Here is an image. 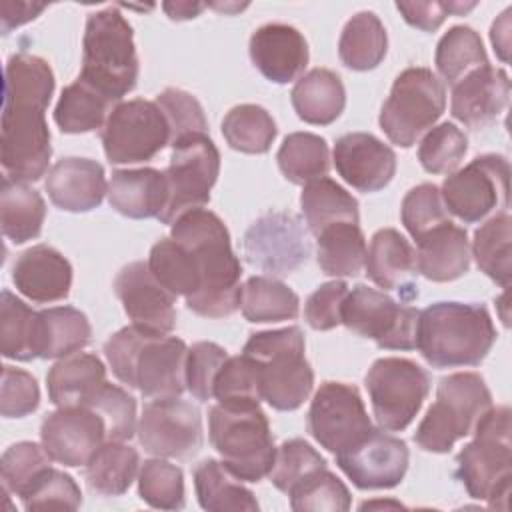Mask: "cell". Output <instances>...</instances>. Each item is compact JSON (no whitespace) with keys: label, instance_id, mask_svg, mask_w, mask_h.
<instances>
[{"label":"cell","instance_id":"1","mask_svg":"<svg viewBox=\"0 0 512 512\" xmlns=\"http://www.w3.org/2000/svg\"><path fill=\"white\" fill-rule=\"evenodd\" d=\"M170 236L190 252L198 274V292L186 306L206 318L234 314L240 308L242 266L226 224L214 212L194 208L172 222Z\"/></svg>","mask_w":512,"mask_h":512},{"label":"cell","instance_id":"2","mask_svg":"<svg viewBox=\"0 0 512 512\" xmlns=\"http://www.w3.org/2000/svg\"><path fill=\"white\" fill-rule=\"evenodd\" d=\"M104 356L114 376L148 400L186 390L188 346L176 336H152L130 324L106 340Z\"/></svg>","mask_w":512,"mask_h":512},{"label":"cell","instance_id":"3","mask_svg":"<svg viewBox=\"0 0 512 512\" xmlns=\"http://www.w3.org/2000/svg\"><path fill=\"white\" fill-rule=\"evenodd\" d=\"M496 342L482 304L434 302L418 314L416 348L432 368L478 366Z\"/></svg>","mask_w":512,"mask_h":512},{"label":"cell","instance_id":"4","mask_svg":"<svg viewBox=\"0 0 512 512\" xmlns=\"http://www.w3.org/2000/svg\"><path fill=\"white\" fill-rule=\"evenodd\" d=\"M472 434V442L456 458V476L472 498L486 500L490 508H508L512 488L510 408L490 406Z\"/></svg>","mask_w":512,"mask_h":512},{"label":"cell","instance_id":"5","mask_svg":"<svg viewBox=\"0 0 512 512\" xmlns=\"http://www.w3.org/2000/svg\"><path fill=\"white\" fill-rule=\"evenodd\" d=\"M138 72L132 26L122 12L116 6L92 12L84 28L78 76L120 104L134 90Z\"/></svg>","mask_w":512,"mask_h":512},{"label":"cell","instance_id":"6","mask_svg":"<svg viewBox=\"0 0 512 512\" xmlns=\"http://www.w3.org/2000/svg\"><path fill=\"white\" fill-rule=\"evenodd\" d=\"M208 436L236 478L258 482L270 474L276 446L260 402L214 404L208 410Z\"/></svg>","mask_w":512,"mask_h":512},{"label":"cell","instance_id":"7","mask_svg":"<svg viewBox=\"0 0 512 512\" xmlns=\"http://www.w3.org/2000/svg\"><path fill=\"white\" fill-rule=\"evenodd\" d=\"M242 354L256 362L262 400L274 410H296L310 396L314 372L304 356V334L298 326L250 334Z\"/></svg>","mask_w":512,"mask_h":512},{"label":"cell","instance_id":"8","mask_svg":"<svg viewBox=\"0 0 512 512\" xmlns=\"http://www.w3.org/2000/svg\"><path fill=\"white\" fill-rule=\"evenodd\" d=\"M492 406V394L476 372L448 374L438 382L436 400L420 420L414 442L434 454H446L456 440L472 434L476 422Z\"/></svg>","mask_w":512,"mask_h":512},{"label":"cell","instance_id":"9","mask_svg":"<svg viewBox=\"0 0 512 512\" xmlns=\"http://www.w3.org/2000/svg\"><path fill=\"white\" fill-rule=\"evenodd\" d=\"M446 90L442 80L424 66L402 70L380 110V128L396 146L410 148L442 116Z\"/></svg>","mask_w":512,"mask_h":512},{"label":"cell","instance_id":"10","mask_svg":"<svg viewBox=\"0 0 512 512\" xmlns=\"http://www.w3.org/2000/svg\"><path fill=\"white\" fill-rule=\"evenodd\" d=\"M372 412L386 432H400L412 424L428 392V372L408 358H378L364 378Z\"/></svg>","mask_w":512,"mask_h":512},{"label":"cell","instance_id":"11","mask_svg":"<svg viewBox=\"0 0 512 512\" xmlns=\"http://www.w3.org/2000/svg\"><path fill=\"white\" fill-rule=\"evenodd\" d=\"M510 192V164L502 154H482L442 182L440 194L450 214L464 224L506 212Z\"/></svg>","mask_w":512,"mask_h":512},{"label":"cell","instance_id":"12","mask_svg":"<svg viewBox=\"0 0 512 512\" xmlns=\"http://www.w3.org/2000/svg\"><path fill=\"white\" fill-rule=\"evenodd\" d=\"M46 108L38 102H4L0 162L6 178L36 182L48 172L52 146Z\"/></svg>","mask_w":512,"mask_h":512},{"label":"cell","instance_id":"13","mask_svg":"<svg viewBox=\"0 0 512 512\" xmlns=\"http://www.w3.org/2000/svg\"><path fill=\"white\" fill-rule=\"evenodd\" d=\"M418 310L396 302L388 294L358 284L348 290L342 304V324L362 338H370L384 350L416 348Z\"/></svg>","mask_w":512,"mask_h":512},{"label":"cell","instance_id":"14","mask_svg":"<svg viewBox=\"0 0 512 512\" xmlns=\"http://www.w3.org/2000/svg\"><path fill=\"white\" fill-rule=\"evenodd\" d=\"M100 138L110 164H138L152 160L170 144V128L156 102L134 98L110 112Z\"/></svg>","mask_w":512,"mask_h":512},{"label":"cell","instance_id":"15","mask_svg":"<svg viewBox=\"0 0 512 512\" xmlns=\"http://www.w3.org/2000/svg\"><path fill=\"white\" fill-rule=\"evenodd\" d=\"M220 152L210 136H198L172 148L170 164L164 170L168 202L158 220L172 224L188 210L210 202V190L218 180Z\"/></svg>","mask_w":512,"mask_h":512},{"label":"cell","instance_id":"16","mask_svg":"<svg viewBox=\"0 0 512 512\" xmlns=\"http://www.w3.org/2000/svg\"><path fill=\"white\" fill-rule=\"evenodd\" d=\"M372 420L356 386L324 382L316 390L308 410V432L334 456L358 444L370 430Z\"/></svg>","mask_w":512,"mask_h":512},{"label":"cell","instance_id":"17","mask_svg":"<svg viewBox=\"0 0 512 512\" xmlns=\"http://www.w3.org/2000/svg\"><path fill=\"white\" fill-rule=\"evenodd\" d=\"M136 434L140 446L158 458H192L204 442L200 410L180 396L146 402Z\"/></svg>","mask_w":512,"mask_h":512},{"label":"cell","instance_id":"18","mask_svg":"<svg viewBox=\"0 0 512 512\" xmlns=\"http://www.w3.org/2000/svg\"><path fill=\"white\" fill-rule=\"evenodd\" d=\"M242 248L248 264L276 276L290 274L302 266L312 252L302 222L286 212L260 216L246 230Z\"/></svg>","mask_w":512,"mask_h":512},{"label":"cell","instance_id":"19","mask_svg":"<svg viewBox=\"0 0 512 512\" xmlns=\"http://www.w3.org/2000/svg\"><path fill=\"white\" fill-rule=\"evenodd\" d=\"M40 440L54 462L76 468L108 440V428L92 406H60L42 420Z\"/></svg>","mask_w":512,"mask_h":512},{"label":"cell","instance_id":"20","mask_svg":"<svg viewBox=\"0 0 512 512\" xmlns=\"http://www.w3.org/2000/svg\"><path fill=\"white\" fill-rule=\"evenodd\" d=\"M410 452L404 440L372 428L358 444L336 454L338 468L360 490H386L402 482Z\"/></svg>","mask_w":512,"mask_h":512},{"label":"cell","instance_id":"21","mask_svg":"<svg viewBox=\"0 0 512 512\" xmlns=\"http://www.w3.org/2000/svg\"><path fill=\"white\" fill-rule=\"evenodd\" d=\"M114 292L132 326L152 336H168L174 330L176 296L152 276L148 262L126 264L114 280Z\"/></svg>","mask_w":512,"mask_h":512},{"label":"cell","instance_id":"22","mask_svg":"<svg viewBox=\"0 0 512 512\" xmlns=\"http://www.w3.org/2000/svg\"><path fill=\"white\" fill-rule=\"evenodd\" d=\"M336 172L358 192H378L390 184L396 172V154L368 132H348L334 144Z\"/></svg>","mask_w":512,"mask_h":512},{"label":"cell","instance_id":"23","mask_svg":"<svg viewBox=\"0 0 512 512\" xmlns=\"http://www.w3.org/2000/svg\"><path fill=\"white\" fill-rule=\"evenodd\" d=\"M510 98V78L502 68L480 66L452 86L450 112L470 130L496 122Z\"/></svg>","mask_w":512,"mask_h":512},{"label":"cell","instance_id":"24","mask_svg":"<svg viewBox=\"0 0 512 512\" xmlns=\"http://www.w3.org/2000/svg\"><path fill=\"white\" fill-rule=\"evenodd\" d=\"M250 60L258 72L276 84L300 78L308 66V44L288 24H266L250 36Z\"/></svg>","mask_w":512,"mask_h":512},{"label":"cell","instance_id":"25","mask_svg":"<svg viewBox=\"0 0 512 512\" xmlns=\"http://www.w3.org/2000/svg\"><path fill=\"white\" fill-rule=\"evenodd\" d=\"M44 188L52 204L66 212H90L102 204L108 192L102 164L76 156L58 160L48 170Z\"/></svg>","mask_w":512,"mask_h":512},{"label":"cell","instance_id":"26","mask_svg":"<svg viewBox=\"0 0 512 512\" xmlns=\"http://www.w3.org/2000/svg\"><path fill=\"white\" fill-rule=\"evenodd\" d=\"M12 282L16 290L32 302H58L70 294L72 266L56 248L36 244L16 258Z\"/></svg>","mask_w":512,"mask_h":512},{"label":"cell","instance_id":"27","mask_svg":"<svg viewBox=\"0 0 512 512\" xmlns=\"http://www.w3.org/2000/svg\"><path fill=\"white\" fill-rule=\"evenodd\" d=\"M106 196L110 206L126 218H158L168 202L166 176L156 168L114 170Z\"/></svg>","mask_w":512,"mask_h":512},{"label":"cell","instance_id":"28","mask_svg":"<svg viewBox=\"0 0 512 512\" xmlns=\"http://www.w3.org/2000/svg\"><path fill=\"white\" fill-rule=\"evenodd\" d=\"M470 256L466 230L450 220L416 240V270L432 282H452L464 276Z\"/></svg>","mask_w":512,"mask_h":512},{"label":"cell","instance_id":"29","mask_svg":"<svg viewBox=\"0 0 512 512\" xmlns=\"http://www.w3.org/2000/svg\"><path fill=\"white\" fill-rule=\"evenodd\" d=\"M364 268L368 278L382 290H398L400 294H406L408 288L416 290L412 284V278L418 272L416 252L394 228H382L372 236L370 246L366 248ZM404 298H408V294Z\"/></svg>","mask_w":512,"mask_h":512},{"label":"cell","instance_id":"30","mask_svg":"<svg viewBox=\"0 0 512 512\" xmlns=\"http://www.w3.org/2000/svg\"><path fill=\"white\" fill-rule=\"evenodd\" d=\"M104 382V362L96 354L86 352L60 358L46 374L48 398L58 408L88 404Z\"/></svg>","mask_w":512,"mask_h":512},{"label":"cell","instance_id":"31","mask_svg":"<svg viewBox=\"0 0 512 512\" xmlns=\"http://www.w3.org/2000/svg\"><path fill=\"white\" fill-rule=\"evenodd\" d=\"M290 100L300 120L314 126H326L342 114L346 106V90L336 72L314 68L296 80Z\"/></svg>","mask_w":512,"mask_h":512},{"label":"cell","instance_id":"32","mask_svg":"<svg viewBox=\"0 0 512 512\" xmlns=\"http://www.w3.org/2000/svg\"><path fill=\"white\" fill-rule=\"evenodd\" d=\"M92 326L74 306H54L38 312L36 354L44 360L66 358L90 344Z\"/></svg>","mask_w":512,"mask_h":512},{"label":"cell","instance_id":"33","mask_svg":"<svg viewBox=\"0 0 512 512\" xmlns=\"http://www.w3.org/2000/svg\"><path fill=\"white\" fill-rule=\"evenodd\" d=\"M116 106L118 102L78 76L62 90L54 108V122L64 134H84L98 128L102 130Z\"/></svg>","mask_w":512,"mask_h":512},{"label":"cell","instance_id":"34","mask_svg":"<svg viewBox=\"0 0 512 512\" xmlns=\"http://www.w3.org/2000/svg\"><path fill=\"white\" fill-rule=\"evenodd\" d=\"M44 218L46 204L40 192L28 186V182L4 176L0 188L2 234L14 244H24L40 236Z\"/></svg>","mask_w":512,"mask_h":512},{"label":"cell","instance_id":"35","mask_svg":"<svg viewBox=\"0 0 512 512\" xmlns=\"http://www.w3.org/2000/svg\"><path fill=\"white\" fill-rule=\"evenodd\" d=\"M194 488L200 506L208 512L258 510L254 494L242 484L240 478H236L222 462L214 458H206L194 468Z\"/></svg>","mask_w":512,"mask_h":512},{"label":"cell","instance_id":"36","mask_svg":"<svg viewBox=\"0 0 512 512\" xmlns=\"http://www.w3.org/2000/svg\"><path fill=\"white\" fill-rule=\"evenodd\" d=\"M300 206L306 218V226L314 236H318L330 224H358L360 220L358 200L328 176L304 184V190L300 194Z\"/></svg>","mask_w":512,"mask_h":512},{"label":"cell","instance_id":"37","mask_svg":"<svg viewBox=\"0 0 512 512\" xmlns=\"http://www.w3.org/2000/svg\"><path fill=\"white\" fill-rule=\"evenodd\" d=\"M140 466L136 448L106 440L86 464V484L98 496H122L134 482Z\"/></svg>","mask_w":512,"mask_h":512},{"label":"cell","instance_id":"38","mask_svg":"<svg viewBox=\"0 0 512 512\" xmlns=\"http://www.w3.org/2000/svg\"><path fill=\"white\" fill-rule=\"evenodd\" d=\"M388 36L386 28L374 12L354 14L338 40V56L350 70H374L386 56Z\"/></svg>","mask_w":512,"mask_h":512},{"label":"cell","instance_id":"39","mask_svg":"<svg viewBox=\"0 0 512 512\" xmlns=\"http://www.w3.org/2000/svg\"><path fill=\"white\" fill-rule=\"evenodd\" d=\"M316 260L328 276H358L366 260V238L358 224L336 222L318 236Z\"/></svg>","mask_w":512,"mask_h":512},{"label":"cell","instance_id":"40","mask_svg":"<svg viewBox=\"0 0 512 512\" xmlns=\"http://www.w3.org/2000/svg\"><path fill=\"white\" fill-rule=\"evenodd\" d=\"M240 310L248 322L294 320L300 312L298 294L270 276H250L242 284Z\"/></svg>","mask_w":512,"mask_h":512},{"label":"cell","instance_id":"41","mask_svg":"<svg viewBox=\"0 0 512 512\" xmlns=\"http://www.w3.org/2000/svg\"><path fill=\"white\" fill-rule=\"evenodd\" d=\"M278 168L292 184H308L328 174L330 152L322 136L312 132L288 134L276 154Z\"/></svg>","mask_w":512,"mask_h":512},{"label":"cell","instance_id":"42","mask_svg":"<svg viewBox=\"0 0 512 512\" xmlns=\"http://www.w3.org/2000/svg\"><path fill=\"white\" fill-rule=\"evenodd\" d=\"M38 312L10 290L0 294V352L4 358L30 362L36 354Z\"/></svg>","mask_w":512,"mask_h":512},{"label":"cell","instance_id":"43","mask_svg":"<svg viewBox=\"0 0 512 512\" xmlns=\"http://www.w3.org/2000/svg\"><path fill=\"white\" fill-rule=\"evenodd\" d=\"M510 228L512 218L506 212L490 216L476 232L472 240L470 254L474 256L478 268L492 278L502 288H508L512 268H510Z\"/></svg>","mask_w":512,"mask_h":512},{"label":"cell","instance_id":"44","mask_svg":"<svg viewBox=\"0 0 512 512\" xmlns=\"http://www.w3.org/2000/svg\"><path fill=\"white\" fill-rule=\"evenodd\" d=\"M434 64L444 82L454 86L472 70L490 64L480 34L470 26H452L438 40Z\"/></svg>","mask_w":512,"mask_h":512},{"label":"cell","instance_id":"45","mask_svg":"<svg viewBox=\"0 0 512 512\" xmlns=\"http://www.w3.org/2000/svg\"><path fill=\"white\" fill-rule=\"evenodd\" d=\"M276 122L258 104H240L222 120V134L230 148L244 154H264L276 138Z\"/></svg>","mask_w":512,"mask_h":512},{"label":"cell","instance_id":"46","mask_svg":"<svg viewBox=\"0 0 512 512\" xmlns=\"http://www.w3.org/2000/svg\"><path fill=\"white\" fill-rule=\"evenodd\" d=\"M54 92L50 64L34 54L18 52L8 58L4 68V102L22 100L48 106Z\"/></svg>","mask_w":512,"mask_h":512},{"label":"cell","instance_id":"47","mask_svg":"<svg viewBox=\"0 0 512 512\" xmlns=\"http://www.w3.org/2000/svg\"><path fill=\"white\" fill-rule=\"evenodd\" d=\"M148 268L152 276L172 294L188 300L198 292V274L190 252L172 236L158 240L150 248Z\"/></svg>","mask_w":512,"mask_h":512},{"label":"cell","instance_id":"48","mask_svg":"<svg viewBox=\"0 0 512 512\" xmlns=\"http://www.w3.org/2000/svg\"><path fill=\"white\" fill-rule=\"evenodd\" d=\"M140 498L160 510L184 508V474L176 464L162 458H150L138 472Z\"/></svg>","mask_w":512,"mask_h":512},{"label":"cell","instance_id":"49","mask_svg":"<svg viewBox=\"0 0 512 512\" xmlns=\"http://www.w3.org/2000/svg\"><path fill=\"white\" fill-rule=\"evenodd\" d=\"M290 506L296 512H344L350 508V492L346 484L326 468L314 472L290 492Z\"/></svg>","mask_w":512,"mask_h":512},{"label":"cell","instance_id":"50","mask_svg":"<svg viewBox=\"0 0 512 512\" xmlns=\"http://www.w3.org/2000/svg\"><path fill=\"white\" fill-rule=\"evenodd\" d=\"M466 152V134L456 124L442 122L424 134L418 146V160L430 174H452Z\"/></svg>","mask_w":512,"mask_h":512},{"label":"cell","instance_id":"51","mask_svg":"<svg viewBox=\"0 0 512 512\" xmlns=\"http://www.w3.org/2000/svg\"><path fill=\"white\" fill-rule=\"evenodd\" d=\"M166 116L170 128V146H178L198 136H208V122L200 102L178 88L162 90L154 100Z\"/></svg>","mask_w":512,"mask_h":512},{"label":"cell","instance_id":"52","mask_svg":"<svg viewBox=\"0 0 512 512\" xmlns=\"http://www.w3.org/2000/svg\"><path fill=\"white\" fill-rule=\"evenodd\" d=\"M52 458L36 442H16L8 446L0 458V478L4 492L22 496L34 480L50 468Z\"/></svg>","mask_w":512,"mask_h":512},{"label":"cell","instance_id":"53","mask_svg":"<svg viewBox=\"0 0 512 512\" xmlns=\"http://www.w3.org/2000/svg\"><path fill=\"white\" fill-rule=\"evenodd\" d=\"M326 468V460L306 440L292 438L276 448L274 466L270 470V482L284 494H288L302 480L314 472Z\"/></svg>","mask_w":512,"mask_h":512},{"label":"cell","instance_id":"54","mask_svg":"<svg viewBox=\"0 0 512 512\" xmlns=\"http://www.w3.org/2000/svg\"><path fill=\"white\" fill-rule=\"evenodd\" d=\"M400 218L414 240H420L424 234L450 220L440 188L430 182L418 184L408 190L402 200Z\"/></svg>","mask_w":512,"mask_h":512},{"label":"cell","instance_id":"55","mask_svg":"<svg viewBox=\"0 0 512 512\" xmlns=\"http://www.w3.org/2000/svg\"><path fill=\"white\" fill-rule=\"evenodd\" d=\"M212 396L218 402H226V404L260 402L262 392H260V372L256 362L244 354L228 356L214 380Z\"/></svg>","mask_w":512,"mask_h":512},{"label":"cell","instance_id":"56","mask_svg":"<svg viewBox=\"0 0 512 512\" xmlns=\"http://www.w3.org/2000/svg\"><path fill=\"white\" fill-rule=\"evenodd\" d=\"M20 498L26 510H76L82 504V494L74 478L52 466Z\"/></svg>","mask_w":512,"mask_h":512},{"label":"cell","instance_id":"57","mask_svg":"<svg viewBox=\"0 0 512 512\" xmlns=\"http://www.w3.org/2000/svg\"><path fill=\"white\" fill-rule=\"evenodd\" d=\"M86 406H92L104 418L108 440L126 442L136 434V400L124 388L104 382Z\"/></svg>","mask_w":512,"mask_h":512},{"label":"cell","instance_id":"58","mask_svg":"<svg viewBox=\"0 0 512 512\" xmlns=\"http://www.w3.org/2000/svg\"><path fill=\"white\" fill-rule=\"evenodd\" d=\"M228 352L216 342H196L186 356V390L200 402H208L214 392V380L226 362Z\"/></svg>","mask_w":512,"mask_h":512},{"label":"cell","instance_id":"59","mask_svg":"<svg viewBox=\"0 0 512 512\" xmlns=\"http://www.w3.org/2000/svg\"><path fill=\"white\" fill-rule=\"evenodd\" d=\"M40 404V388L36 378L20 368L2 366L0 414L4 418H24Z\"/></svg>","mask_w":512,"mask_h":512},{"label":"cell","instance_id":"60","mask_svg":"<svg viewBox=\"0 0 512 512\" xmlns=\"http://www.w3.org/2000/svg\"><path fill=\"white\" fill-rule=\"evenodd\" d=\"M348 294V284L332 280L320 284L304 304V320L314 330H332L342 324V304Z\"/></svg>","mask_w":512,"mask_h":512},{"label":"cell","instance_id":"61","mask_svg":"<svg viewBox=\"0 0 512 512\" xmlns=\"http://www.w3.org/2000/svg\"><path fill=\"white\" fill-rule=\"evenodd\" d=\"M474 6L476 2H396V8L402 14V18L410 26L424 32H434L436 28H440L448 14L458 16L472 10Z\"/></svg>","mask_w":512,"mask_h":512},{"label":"cell","instance_id":"62","mask_svg":"<svg viewBox=\"0 0 512 512\" xmlns=\"http://www.w3.org/2000/svg\"><path fill=\"white\" fill-rule=\"evenodd\" d=\"M46 10V4L34 2H2L0 4V28L2 34H10L14 28L34 20L38 14Z\"/></svg>","mask_w":512,"mask_h":512},{"label":"cell","instance_id":"63","mask_svg":"<svg viewBox=\"0 0 512 512\" xmlns=\"http://www.w3.org/2000/svg\"><path fill=\"white\" fill-rule=\"evenodd\" d=\"M510 8H506L498 20H494L490 30V40L494 46V52L502 62H508V50H510Z\"/></svg>","mask_w":512,"mask_h":512},{"label":"cell","instance_id":"64","mask_svg":"<svg viewBox=\"0 0 512 512\" xmlns=\"http://www.w3.org/2000/svg\"><path fill=\"white\" fill-rule=\"evenodd\" d=\"M162 8H164V12L172 20H190V18H196L206 8V4H198V2H164Z\"/></svg>","mask_w":512,"mask_h":512}]
</instances>
